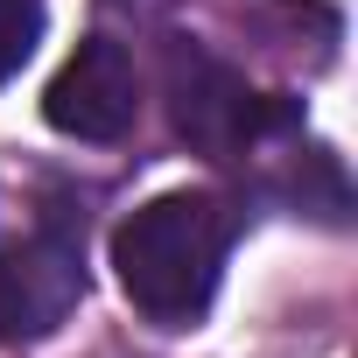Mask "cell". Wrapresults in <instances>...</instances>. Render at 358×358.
Wrapping results in <instances>:
<instances>
[{
  "mask_svg": "<svg viewBox=\"0 0 358 358\" xmlns=\"http://www.w3.org/2000/svg\"><path fill=\"white\" fill-rule=\"evenodd\" d=\"M99 8H113V15H134V22H162V15H169V0H99Z\"/></svg>",
  "mask_w": 358,
  "mask_h": 358,
  "instance_id": "cell-6",
  "label": "cell"
},
{
  "mask_svg": "<svg viewBox=\"0 0 358 358\" xmlns=\"http://www.w3.org/2000/svg\"><path fill=\"white\" fill-rule=\"evenodd\" d=\"M225 246H232V218H225L218 197L169 190L113 232V267H120L127 302L148 323L183 330L211 309L218 274H225Z\"/></svg>",
  "mask_w": 358,
  "mask_h": 358,
  "instance_id": "cell-1",
  "label": "cell"
},
{
  "mask_svg": "<svg viewBox=\"0 0 358 358\" xmlns=\"http://www.w3.org/2000/svg\"><path fill=\"white\" fill-rule=\"evenodd\" d=\"M43 120L71 141H120L141 120V71H134L127 43H113V36L78 43L71 64L43 92Z\"/></svg>",
  "mask_w": 358,
  "mask_h": 358,
  "instance_id": "cell-4",
  "label": "cell"
},
{
  "mask_svg": "<svg viewBox=\"0 0 358 358\" xmlns=\"http://www.w3.org/2000/svg\"><path fill=\"white\" fill-rule=\"evenodd\" d=\"M162 92H169V127H176V141H190V148L211 155V162H232V155L260 148V141L288 120V113L267 106L225 57H211L204 43H183V36H176L169 57H162Z\"/></svg>",
  "mask_w": 358,
  "mask_h": 358,
  "instance_id": "cell-2",
  "label": "cell"
},
{
  "mask_svg": "<svg viewBox=\"0 0 358 358\" xmlns=\"http://www.w3.org/2000/svg\"><path fill=\"white\" fill-rule=\"evenodd\" d=\"M43 43V0H0V85H8Z\"/></svg>",
  "mask_w": 358,
  "mask_h": 358,
  "instance_id": "cell-5",
  "label": "cell"
},
{
  "mask_svg": "<svg viewBox=\"0 0 358 358\" xmlns=\"http://www.w3.org/2000/svg\"><path fill=\"white\" fill-rule=\"evenodd\" d=\"M85 302V232L50 211L36 232L0 246V337H50Z\"/></svg>",
  "mask_w": 358,
  "mask_h": 358,
  "instance_id": "cell-3",
  "label": "cell"
}]
</instances>
